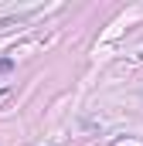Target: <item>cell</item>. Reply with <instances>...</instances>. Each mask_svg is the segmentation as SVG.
<instances>
[{"label":"cell","instance_id":"6da1fadb","mask_svg":"<svg viewBox=\"0 0 143 146\" xmlns=\"http://www.w3.org/2000/svg\"><path fill=\"white\" fill-rule=\"evenodd\" d=\"M14 72V58H0V75Z\"/></svg>","mask_w":143,"mask_h":146}]
</instances>
